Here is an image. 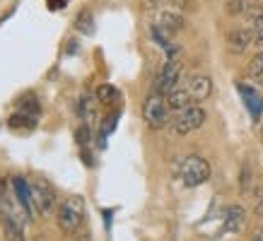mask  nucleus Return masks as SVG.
Segmentation results:
<instances>
[{
	"instance_id": "obj_13",
	"label": "nucleus",
	"mask_w": 263,
	"mask_h": 241,
	"mask_svg": "<svg viewBox=\"0 0 263 241\" xmlns=\"http://www.w3.org/2000/svg\"><path fill=\"white\" fill-rule=\"evenodd\" d=\"M97 104H99V102H97ZM97 104H95V99H92V96H87V94L78 102V113H80L82 123L92 126V123L97 120Z\"/></svg>"
},
{
	"instance_id": "obj_20",
	"label": "nucleus",
	"mask_w": 263,
	"mask_h": 241,
	"mask_svg": "<svg viewBox=\"0 0 263 241\" xmlns=\"http://www.w3.org/2000/svg\"><path fill=\"white\" fill-rule=\"evenodd\" d=\"M249 188H251V171H249V167L241 169V191L247 193Z\"/></svg>"
},
{
	"instance_id": "obj_3",
	"label": "nucleus",
	"mask_w": 263,
	"mask_h": 241,
	"mask_svg": "<svg viewBox=\"0 0 263 241\" xmlns=\"http://www.w3.org/2000/svg\"><path fill=\"white\" fill-rule=\"evenodd\" d=\"M179 176H181V181H183V186H186V188L203 186L208 178H210V164H208V159L198 157V154H191V157L181 159Z\"/></svg>"
},
{
	"instance_id": "obj_6",
	"label": "nucleus",
	"mask_w": 263,
	"mask_h": 241,
	"mask_svg": "<svg viewBox=\"0 0 263 241\" xmlns=\"http://www.w3.org/2000/svg\"><path fill=\"white\" fill-rule=\"evenodd\" d=\"M179 80H181V63L176 58H167V63L162 65L160 75L155 80V92L169 94L174 87H179Z\"/></svg>"
},
{
	"instance_id": "obj_5",
	"label": "nucleus",
	"mask_w": 263,
	"mask_h": 241,
	"mask_svg": "<svg viewBox=\"0 0 263 241\" xmlns=\"http://www.w3.org/2000/svg\"><path fill=\"white\" fill-rule=\"evenodd\" d=\"M203 123H205V111H203V106L189 104L186 109L176 111V118H174V123H172V126H174V133H179V135H186V133L198 130Z\"/></svg>"
},
{
	"instance_id": "obj_17",
	"label": "nucleus",
	"mask_w": 263,
	"mask_h": 241,
	"mask_svg": "<svg viewBox=\"0 0 263 241\" xmlns=\"http://www.w3.org/2000/svg\"><path fill=\"white\" fill-rule=\"evenodd\" d=\"M249 77H251L256 85L263 87V51H258V53L251 58V63H249Z\"/></svg>"
},
{
	"instance_id": "obj_22",
	"label": "nucleus",
	"mask_w": 263,
	"mask_h": 241,
	"mask_svg": "<svg viewBox=\"0 0 263 241\" xmlns=\"http://www.w3.org/2000/svg\"><path fill=\"white\" fill-rule=\"evenodd\" d=\"M261 137H263V128H261Z\"/></svg>"
},
{
	"instance_id": "obj_1",
	"label": "nucleus",
	"mask_w": 263,
	"mask_h": 241,
	"mask_svg": "<svg viewBox=\"0 0 263 241\" xmlns=\"http://www.w3.org/2000/svg\"><path fill=\"white\" fill-rule=\"evenodd\" d=\"M85 215H87L85 198H82V195H70V198H65V200L61 203V208H58L56 225L61 232L75 234L82 227V222H85Z\"/></svg>"
},
{
	"instance_id": "obj_11",
	"label": "nucleus",
	"mask_w": 263,
	"mask_h": 241,
	"mask_svg": "<svg viewBox=\"0 0 263 241\" xmlns=\"http://www.w3.org/2000/svg\"><path fill=\"white\" fill-rule=\"evenodd\" d=\"M244 222H247V212H244L241 205H230L224 210V232H232V234L241 232Z\"/></svg>"
},
{
	"instance_id": "obj_19",
	"label": "nucleus",
	"mask_w": 263,
	"mask_h": 241,
	"mask_svg": "<svg viewBox=\"0 0 263 241\" xmlns=\"http://www.w3.org/2000/svg\"><path fill=\"white\" fill-rule=\"evenodd\" d=\"M247 8H249L247 0H230L227 3V12L230 15H241V12H247Z\"/></svg>"
},
{
	"instance_id": "obj_16",
	"label": "nucleus",
	"mask_w": 263,
	"mask_h": 241,
	"mask_svg": "<svg viewBox=\"0 0 263 241\" xmlns=\"http://www.w3.org/2000/svg\"><path fill=\"white\" fill-rule=\"evenodd\" d=\"M75 29L80 34H85V36H92L95 34V17H92V12L82 10L80 15L75 17Z\"/></svg>"
},
{
	"instance_id": "obj_21",
	"label": "nucleus",
	"mask_w": 263,
	"mask_h": 241,
	"mask_svg": "<svg viewBox=\"0 0 263 241\" xmlns=\"http://www.w3.org/2000/svg\"><path fill=\"white\" fill-rule=\"evenodd\" d=\"M68 3H70V0H46L48 10H53V12H56V10H63Z\"/></svg>"
},
{
	"instance_id": "obj_2",
	"label": "nucleus",
	"mask_w": 263,
	"mask_h": 241,
	"mask_svg": "<svg viewBox=\"0 0 263 241\" xmlns=\"http://www.w3.org/2000/svg\"><path fill=\"white\" fill-rule=\"evenodd\" d=\"M169 102H167V94H160L152 89V94L145 99L143 104V118L145 123L150 126L152 130H160L167 126V118H169Z\"/></svg>"
},
{
	"instance_id": "obj_7",
	"label": "nucleus",
	"mask_w": 263,
	"mask_h": 241,
	"mask_svg": "<svg viewBox=\"0 0 263 241\" xmlns=\"http://www.w3.org/2000/svg\"><path fill=\"white\" fill-rule=\"evenodd\" d=\"M237 92H239L241 102H244V106H247L251 120L258 123V120H261V113H263V96H261V92H258L256 87H251V85H247V82H237Z\"/></svg>"
},
{
	"instance_id": "obj_10",
	"label": "nucleus",
	"mask_w": 263,
	"mask_h": 241,
	"mask_svg": "<svg viewBox=\"0 0 263 241\" xmlns=\"http://www.w3.org/2000/svg\"><path fill=\"white\" fill-rule=\"evenodd\" d=\"M254 39V32L247 29V27H234L230 34H227V46H230L232 53H244L247 46Z\"/></svg>"
},
{
	"instance_id": "obj_9",
	"label": "nucleus",
	"mask_w": 263,
	"mask_h": 241,
	"mask_svg": "<svg viewBox=\"0 0 263 241\" xmlns=\"http://www.w3.org/2000/svg\"><path fill=\"white\" fill-rule=\"evenodd\" d=\"M186 87H189V92H191L193 102H205L208 96L213 94V80H210L208 75H193Z\"/></svg>"
},
{
	"instance_id": "obj_14",
	"label": "nucleus",
	"mask_w": 263,
	"mask_h": 241,
	"mask_svg": "<svg viewBox=\"0 0 263 241\" xmlns=\"http://www.w3.org/2000/svg\"><path fill=\"white\" fill-rule=\"evenodd\" d=\"M17 111L24 113V116H29V118L39 120V113H41V104L36 102V96L34 94H24L20 99V106H17Z\"/></svg>"
},
{
	"instance_id": "obj_8",
	"label": "nucleus",
	"mask_w": 263,
	"mask_h": 241,
	"mask_svg": "<svg viewBox=\"0 0 263 241\" xmlns=\"http://www.w3.org/2000/svg\"><path fill=\"white\" fill-rule=\"evenodd\" d=\"M12 193H15L17 203H20V208L24 210V217H27V222H32V191H29V186L24 181L22 176H15L12 178Z\"/></svg>"
},
{
	"instance_id": "obj_15",
	"label": "nucleus",
	"mask_w": 263,
	"mask_h": 241,
	"mask_svg": "<svg viewBox=\"0 0 263 241\" xmlns=\"http://www.w3.org/2000/svg\"><path fill=\"white\" fill-rule=\"evenodd\" d=\"M121 99V92L114 85H99V89H97V102L99 104H116Z\"/></svg>"
},
{
	"instance_id": "obj_12",
	"label": "nucleus",
	"mask_w": 263,
	"mask_h": 241,
	"mask_svg": "<svg viewBox=\"0 0 263 241\" xmlns=\"http://www.w3.org/2000/svg\"><path fill=\"white\" fill-rule=\"evenodd\" d=\"M167 102H169V109L172 111H181V109H186V106L191 104V92H189V87H174L172 92L167 94Z\"/></svg>"
},
{
	"instance_id": "obj_18",
	"label": "nucleus",
	"mask_w": 263,
	"mask_h": 241,
	"mask_svg": "<svg viewBox=\"0 0 263 241\" xmlns=\"http://www.w3.org/2000/svg\"><path fill=\"white\" fill-rule=\"evenodd\" d=\"M8 126L12 130H32L34 126H36V120L34 118H29V116H24V113H12L10 116V120H8Z\"/></svg>"
},
{
	"instance_id": "obj_4",
	"label": "nucleus",
	"mask_w": 263,
	"mask_h": 241,
	"mask_svg": "<svg viewBox=\"0 0 263 241\" xmlns=\"http://www.w3.org/2000/svg\"><path fill=\"white\" fill-rule=\"evenodd\" d=\"M29 191H32V203H34V208H36V212L48 215L51 210L56 208L58 193H56L53 186L48 184L46 178H36V181H32V184H29Z\"/></svg>"
}]
</instances>
